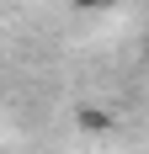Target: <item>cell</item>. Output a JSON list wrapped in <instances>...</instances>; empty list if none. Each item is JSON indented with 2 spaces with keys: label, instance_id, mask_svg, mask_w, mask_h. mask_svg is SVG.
Returning a JSON list of instances; mask_svg holds the SVG:
<instances>
[{
  "label": "cell",
  "instance_id": "obj_1",
  "mask_svg": "<svg viewBox=\"0 0 149 154\" xmlns=\"http://www.w3.org/2000/svg\"><path fill=\"white\" fill-rule=\"evenodd\" d=\"M74 11H101V5H112V0H69Z\"/></svg>",
  "mask_w": 149,
  "mask_h": 154
},
{
  "label": "cell",
  "instance_id": "obj_2",
  "mask_svg": "<svg viewBox=\"0 0 149 154\" xmlns=\"http://www.w3.org/2000/svg\"><path fill=\"white\" fill-rule=\"evenodd\" d=\"M144 59H149V37H144Z\"/></svg>",
  "mask_w": 149,
  "mask_h": 154
}]
</instances>
